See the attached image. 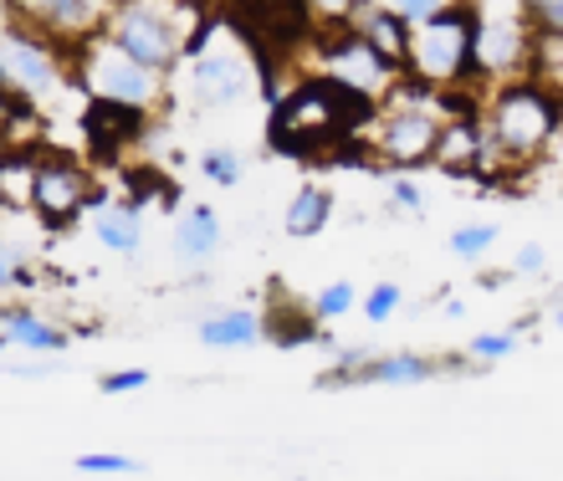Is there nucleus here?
<instances>
[{
  "label": "nucleus",
  "mask_w": 563,
  "mask_h": 481,
  "mask_svg": "<svg viewBox=\"0 0 563 481\" xmlns=\"http://www.w3.org/2000/svg\"><path fill=\"white\" fill-rule=\"evenodd\" d=\"M518 11L533 31H563V0H518Z\"/></svg>",
  "instance_id": "30"
},
{
  "label": "nucleus",
  "mask_w": 563,
  "mask_h": 481,
  "mask_svg": "<svg viewBox=\"0 0 563 481\" xmlns=\"http://www.w3.org/2000/svg\"><path fill=\"white\" fill-rule=\"evenodd\" d=\"M200 169H206V180H210V184H221V190H236L241 175H246V159H241L236 149L216 144V149L200 154Z\"/></svg>",
  "instance_id": "24"
},
{
  "label": "nucleus",
  "mask_w": 563,
  "mask_h": 481,
  "mask_svg": "<svg viewBox=\"0 0 563 481\" xmlns=\"http://www.w3.org/2000/svg\"><path fill=\"white\" fill-rule=\"evenodd\" d=\"M528 46H533V26L518 11V21L503 15H482L476 21V46H472V72L487 82H507V77L528 72Z\"/></svg>",
  "instance_id": "11"
},
{
  "label": "nucleus",
  "mask_w": 563,
  "mask_h": 481,
  "mask_svg": "<svg viewBox=\"0 0 563 481\" xmlns=\"http://www.w3.org/2000/svg\"><path fill=\"white\" fill-rule=\"evenodd\" d=\"M15 374H21V379H42V374H52V363H15Z\"/></svg>",
  "instance_id": "37"
},
{
  "label": "nucleus",
  "mask_w": 563,
  "mask_h": 481,
  "mask_svg": "<svg viewBox=\"0 0 563 481\" xmlns=\"http://www.w3.org/2000/svg\"><path fill=\"white\" fill-rule=\"evenodd\" d=\"M374 119V103H364L358 92H349L333 77H308L292 92H282L272 103V149L312 159V154H333L339 144L364 138Z\"/></svg>",
  "instance_id": "1"
},
{
  "label": "nucleus",
  "mask_w": 563,
  "mask_h": 481,
  "mask_svg": "<svg viewBox=\"0 0 563 481\" xmlns=\"http://www.w3.org/2000/svg\"><path fill=\"white\" fill-rule=\"evenodd\" d=\"M476 21L482 11L466 0H445L435 15L410 26V52H405V72L430 82V88H461L472 82V46H476Z\"/></svg>",
  "instance_id": "3"
},
{
  "label": "nucleus",
  "mask_w": 563,
  "mask_h": 481,
  "mask_svg": "<svg viewBox=\"0 0 563 481\" xmlns=\"http://www.w3.org/2000/svg\"><path fill=\"white\" fill-rule=\"evenodd\" d=\"M0 338L26 354H62L67 348V328L42 317L36 307H0Z\"/></svg>",
  "instance_id": "16"
},
{
  "label": "nucleus",
  "mask_w": 563,
  "mask_h": 481,
  "mask_svg": "<svg viewBox=\"0 0 563 481\" xmlns=\"http://www.w3.org/2000/svg\"><path fill=\"white\" fill-rule=\"evenodd\" d=\"M349 307H354V287L349 282H333L312 298V317H318V323H333V317H343Z\"/></svg>",
  "instance_id": "28"
},
{
  "label": "nucleus",
  "mask_w": 563,
  "mask_h": 481,
  "mask_svg": "<svg viewBox=\"0 0 563 481\" xmlns=\"http://www.w3.org/2000/svg\"><path fill=\"white\" fill-rule=\"evenodd\" d=\"M400 302H405L400 287H395V282H379V287H369V298H364V317H369V323H389Z\"/></svg>",
  "instance_id": "29"
},
{
  "label": "nucleus",
  "mask_w": 563,
  "mask_h": 481,
  "mask_svg": "<svg viewBox=\"0 0 563 481\" xmlns=\"http://www.w3.org/2000/svg\"><path fill=\"white\" fill-rule=\"evenodd\" d=\"M77 471H88V477H129V471H139V461L119 451H88L77 456Z\"/></svg>",
  "instance_id": "27"
},
{
  "label": "nucleus",
  "mask_w": 563,
  "mask_h": 481,
  "mask_svg": "<svg viewBox=\"0 0 563 481\" xmlns=\"http://www.w3.org/2000/svg\"><path fill=\"white\" fill-rule=\"evenodd\" d=\"M358 0H312V11H323V15H333V21H343V15L354 11Z\"/></svg>",
  "instance_id": "36"
},
{
  "label": "nucleus",
  "mask_w": 563,
  "mask_h": 481,
  "mask_svg": "<svg viewBox=\"0 0 563 481\" xmlns=\"http://www.w3.org/2000/svg\"><path fill=\"white\" fill-rule=\"evenodd\" d=\"M108 36L129 52V57H139L144 67H154V72H175L179 67V52H185V36H179V21L164 5H154V0H119L113 5V21H108Z\"/></svg>",
  "instance_id": "7"
},
{
  "label": "nucleus",
  "mask_w": 563,
  "mask_h": 481,
  "mask_svg": "<svg viewBox=\"0 0 563 481\" xmlns=\"http://www.w3.org/2000/svg\"><path fill=\"white\" fill-rule=\"evenodd\" d=\"M343 26L358 31L364 42L374 46V52H385L395 67H405V52H410V21H405L395 5H379V0H358L354 11L343 15Z\"/></svg>",
  "instance_id": "14"
},
{
  "label": "nucleus",
  "mask_w": 563,
  "mask_h": 481,
  "mask_svg": "<svg viewBox=\"0 0 563 481\" xmlns=\"http://www.w3.org/2000/svg\"><path fill=\"white\" fill-rule=\"evenodd\" d=\"M497 246V226H456L451 231V256L461 261H482Z\"/></svg>",
  "instance_id": "26"
},
{
  "label": "nucleus",
  "mask_w": 563,
  "mask_h": 481,
  "mask_svg": "<svg viewBox=\"0 0 563 481\" xmlns=\"http://www.w3.org/2000/svg\"><path fill=\"white\" fill-rule=\"evenodd\" d=\"M528 77L563 98V31H533V46H528Z\"/></svg>",
  "instance_id": "22"
},
{
  "label": "nucleus",
  "mask_w": 563,
  "mask_h": 481,
  "mask_svg": "<svg viewBox=\"0 0 563 481\" xmlns=\"http://www.w3.org/2000/svg\"><path fill=\"white\" fill-rule=\"evenodd\" d=\"M15 282H21V261L11 251H0V292H11Z\"/></svg>",
  "instance_id": "35"
},
{
  "label": "nucleus",
  "mask_w": 563,
  "mask_h": 481,
  "mask_svg": "<svg viewBox=\"0 0 563 481\" xmlns=\"http://www.w3.org/2000/svg\"><path fill=\"white\" fill-rule=\"evenodd\" d=\"M522 348V333L518 328H503V333H476L472 344H466V359L476 363V369H492V363L512 359Z\"/></svg>",
  "instance_id": "23"
},
{
  "label": "nucleus",
  "mask_w": 563,
  "mask_h": 481,
  "mask_svg": "<svg viewBox=\"0 0 563 481\" xmlns=\"http://www.w3.org/2000/svg\"><path fill=\"white\" fill-rule=\"evenodd\" d=\"M31 169H36V159H26V154L0 159V200H11V205H31Z\"/></svg>",
  "instance_id": "25"
},
{
  "label": "nucleus",
  "mask_w": 563,
  "mask_h": 481,
  "mask_svg": "<svg viewBox=\"0 0 563 481\" xmlns=\"http://www.w3.org/2000/svg\"><path fill=\"white\" fill-rule=\"evenodd\" d=\"M216 246H221V221H216L210 205L179 211V221H175V256L179 261H206V256H216Z\"/></svg>",
  "instance_id": "19"
},
{
  "label": "nucleus",
  "mask_w": 563,
  "mask_h": 481,
  "mask_svg": "<svg viewBox=\"0 0 563 481\" xmlns=\"http://www.w3.org/2000/svg\"><path fill=\"white\" fill-rule=\"evenodd\" d=\"M389 5H395V11H400L405 21L416 26V21H426V15H435V11H441L445 0H389Z\"/></svg>",
  "instance_id": "33"
},
{
  "label": "nucleus",
  "mask_w": 563,
  "mask_h": 481,
  "mask_svg": "<svg viewBox=\"0 0 563 481\" xmlns=\"http://www.w3.org/2000/svg\"><path fill=\"white\" fill-rule=\"evenodd\" d=\"M92 236H98L103 251L134 256L144 246V211H139L134 200H113V205H103V211L92 215Z\"/></svg>",
  "instance_id": "17"
},
{
  "label": "nucleus",
  "mask_w": 563,
  "mask_h": 481,
  "mask_svg": "<svg viewBox=\"0 0 563 481\" xmlns=\"http://www.w3.org/2000/svg\"><path fill=\"white\" fill-rule=\"evenodd\" d=\"M328 215H333V195H328V184H302L292 195V205H287V221H282V231L292 240H308L318 236V231L328 226Z\"/></svg>",
  "instance_id": "20"
},
{
  "label": "nucleus",
  "mask_w": 563,
  "mask_h": 481,
  "mask_svg": "<svg viewBox=\"0 0 563 481\" xmlns=\"http://www.w3.org/2000/svg\"><path fill=\"white\" fill-rule=\"evenodd\" d=\"M318 57H323V77L343 82V88L358 92V98L374 103V108L385 103L389 88H395V77L405 72V67H395L385 52H374V46L349 26H339L333 36H323V42H318Z\"/></svg>",
  "instance_id": "8"
},
{
  "label": "nucleus",
  "mask_w": 563,
  "mask_h": 481,
  "mask_svg": "<svg viewBox=\"0 0 563 481\" xmlns=\"http://www.w3.org/2000/svg\"><path fill=\"white\" fill-rule=\"evenodd\" d=\"M267 338V323L252 307H221L200 323V344L206 348H256Z\"/></svg>",
  "instance_id": "18"
},
{
  "label": "nucleus",
  "mask_w": 563,
  "mask_h": 481,
  "mask_svg": "<svg viewBox=\"0 0 563 481\" xmlns=\"http://www.w3.org/2000/svg\"><path fill=\"white\" fill-rule=\"evenodd\" d=\"M5 348H11V344H5V338H0V354H5Z\"/></svg>",
  "instance_id": "39"
},
{
  "label": "nucleus",
  "mask_w": 563,
  "mask_h": 481,
  "mask_svg": "<svg viewBox=\"0 0 563 481\" xmlns=\"http://www.w3.org/2000/svg\"><path fill=\"white\" fill-rule=\"evenodd\" d=\"M256 92V61L236 36L216 42V26H206L190 42L185 61V98L200 108H236Z\"/></svg>",
  "instance_id": "5"
},
{
  "label": "nucleus",
  "mask_w": 563,
  "mask_h": 481,
  "mask_svg": "<svg viewBox=\"0 0 563 481\" xmlns=\"http://www.w3.org/2000/svg\"><path fill=\"white\" fill-rule=\"evenodd\" d=\"M241 21L262 46H277L287 57L312 36V0H241Z\"/></svg>",
  "instance_id": "12"
},
{
  "label": "nucleus",
  "mask_w": 563,
  "mask_h": 481,
  "mask_svg": "<svg viewBox=\"0 0 563 481\" xmlns=\"http://www.w3.org/2000/svg\"><path fill=\"white\" fill-rule=\"evenodd\" d=\"M148 384V369H113V374L98 379V390L103 394H134Z\"/></svg>",
  "instance_id": "31"
},
{
  "label": "nucleus",
  "mask_w": 563,
  "mask_h": 481,
  "mask_svg": "<svg viewBox=\"0 0 563 481\" xmlns=\"http://www.w3.org/2000/svg\"><path fill=\"white\" fill-rule=\"evenodd\" d=\"M482 154H487V128H482V119H476L466 103L451 108L441 123V138H435L430 165H441L445 175H476V169H482Z\"/></svg>",
  "instance_id": "13"
},
{
  "label": "nucleus",
  "mask_w": 563,
  "mask_h": 481,
  "mask_svg": "<svg viewBox=\"0 0 563 481\" xmlns=\"http://www.w3.org/2000/svg\"><path fill=\"white\" fill-rule=\"evenodd\" d=\"M139 123H144V113L139 108H123V103H98L92 98V108H88V144H98V149H119L113 138H123V134H139Z\"/></svg>",
  "instance_id": "21"
},
{
  "label": "nucleus",
  "mask_w": 563,
  "mask_h": 481,
  "mask_svg": "<svg viewBox=\"0 0 563 481\" xmlns=\"http://www.w3.org/2000/svg\"><path fill=\"white\" fill-rule=\"evenodd\" d=\"M559 123H563V98L549 92L543 82H533L528 72L492 82L487 108H482V128H487L492 149L503 154L507 175L533 169L559 138Z\"/></svg>",
  "instance_id": "2"
},
{
  "label": "nucleus",
  "mask_w": 563,
  "mask_h": 481,
  "mask_svg": "<svg viewBox=\"0 0 563 481\" xmlns=\"http://www.w3.org/2000/svg\"><path fill=\"white\" fill-rule=\"evenodd\" d=\"M445 369H476V363H445V359H426V354H369L364 369H358V384H385V390H400V384H426V379L445 374Z\"/></svg>",
  "instance_id": "15"
},
{
  "label": "nucleus",
  "mask_w": 563,
  "mask_h": 481,
  "mask_svg": "<svg viewBox=\"0 0 563 481\" xmlns=\"http://www.w3.org/2000/svg\"><path fill=\"white\" fill-rule=\"evenodd\" d=\"M92 205V180L88 169L62 159V154H46L31 169V211L42 215L46 226H67Z\"/></svg>",
  "instance_id": "10"
},
{
  "label": "nucleus",
  "mask_w": 563,
  "mask_h": 481,
  "mask_svg": "<svg viewBox=\"0 0 563 481\" xmlns=\"http://www.w3.org/2000/svg\"><path fill=\"white\" fill-rule=\"evenodd\" d=\"M73 57H77L73 82L88 92V98H98V103H123V108H139V113L164 103V72H154V67H144L139 57H129L108 31L92 36V42H82Z\"/></svg>",
  "instance_id": "4"
},
{
  "label": "nucleus",
  "mask_w": 563,
  "mask_h": 481,
  "mask_svg": "<svg viewBox=\"0 0 563 481\" xmlns=\"http://www.w3.org/2000/svg\"><path fill=\"white\" fill-rule=\"evenodd\" d=\"M113 5L119 0H11V15L36 26L42 36L62 46V52H77L82 42L103 36L108 21H113Z\"/></svg>",
  "instance_id": "9"
},
{
  "label": "nucleus",
  "mask_w": 563,
  "mask_h": 481,
  "mask_svg": "<svg viewBox=\"0 0 563 481\" xmlns=\"http://www.w3.org/2000/svg\"><path fill=\"white\" fill-rule=\"evenodd\" d=\"M0 82L21 103H46L62 88V46L11 15V26L0 31Z\"/></svg>",
  "instance_id": "6"
},
{
  "label": "nucleus",
  "mask_w": 563,
  "mask_h": 481,
  "mask_svg": "<svg viewBox=\"0 0 563 481\" xmlns=\"http://www.w3.org/2000/svg\"><path fill=\"white\" fill-rule=\"evenodd\" d=\"M553 328H563V302H559V307H553Z\"/></svg>",
  "instance_id": "38"
},
{
  "label": "nucleus",
  "mask_w": 563,
  "mask_h": 481,
  "mask_svg": "<svg viewBox=\"0 0 563 481\" xmlns=\"http://www.w3.org/2000/svg\"><path fill=\"white\" fill-rule=\"evenodd\" d=\"M389 200H395V205H400V211H420V205H426V200H420V190L416 184H389Z\"/></svg>",
  "instance_id": "34"
},
{
  "label": "nucleus",
  "mask_w": 563,
  "mask_h": 481,
  "mask_svg": "<svg viewBox=\"0 0 563 481\" xmlns=\"http://www.w3.org/2000/svg\"><path fill=\"white\" fill-rule=\"evenodd\" d=\"M543 261H549V251H543L538 240H528V246H518V256H512V271H518V277H538Z\"/></svg>",
  "instance_id": "32"
}]
</instances>
